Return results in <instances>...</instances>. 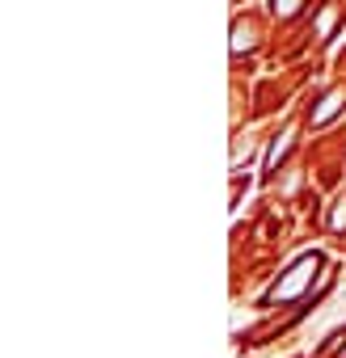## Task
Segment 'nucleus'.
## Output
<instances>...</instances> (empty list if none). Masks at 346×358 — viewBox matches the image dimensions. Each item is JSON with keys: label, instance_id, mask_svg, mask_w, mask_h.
Instances as JSON below:
<instances>
[{"label": "nucleus", "instance_id": "nucleus-1", "mask_svg": "<svg viewBox=\"0 0 346 358\" xmlns=\"http://www.w3.org/2000/svg\"><path fill=\"white\" fill-rule=\"evenodd\" d=\"M317 266H321V257H317V253H304V257L287 270V278H279V282H275V291L266 295V303H287V299H296V295L312 282Z\"/></svg>", "mask_w": 346, "mask_h": 358}, {"label": "nucleus", "instance_id": "nucleus-2", "mask_svg": "<svg viewBox=\"0 0 346 358\" xmlns=\"http://www.w3.org/2000/svg\"><path fill=\"white\" fill-rule=\"evenodd\" d=\"M342 101H346V89H342V85H333V89L317 101V110H308V122H312V127H325V122L342 110Z\"/></svg>", "mask_w": 346, "mask_h": 358}, {"label": "nucleus", "instance_id": "nucleus-3", "mask_svg": "<svg viewBox=\"0 0 346 358\" xmlns=\"http://www.w3.org/2000/svg\"><path fill=\"white\" fill-rule=\"evenodd\" d=\"M287 152H291V131H283V135H275V139H270V148H266V164H262V173L270 177V173L279 169V160H283Z\"/></svg>", "mask_w": 346, "mask_h": 358}, {"label": "nucleus", "instance_id": "nucleus-4", "mask_svg": "<svg viewBox=\"0 0 346 358\" xmlns=\"http://www.w3.org/2000/svg\"><path fill=\"white\" fill-rule=\"evenodd\" d=\"M338 17H342V9H338V5H325V13H321V43H329V38H333Z\"/></svg>", "mask_w": 346, "mask_h": 358}, {"label": "nucleus", "instance_id": "nucleus-5", "mask_svg": "<svg viewBox=\"0 0 346 358\" xmlns=\"http://www.w3.org/2000/svg\"><path fill=\"white\" fill-rule=\"evenodd\" d=\"M270 9H275L279 17H291V13L300 9V0H270Z\"/></svg>", "mask_w": 346, "mask_h": 358}]
</instances>
